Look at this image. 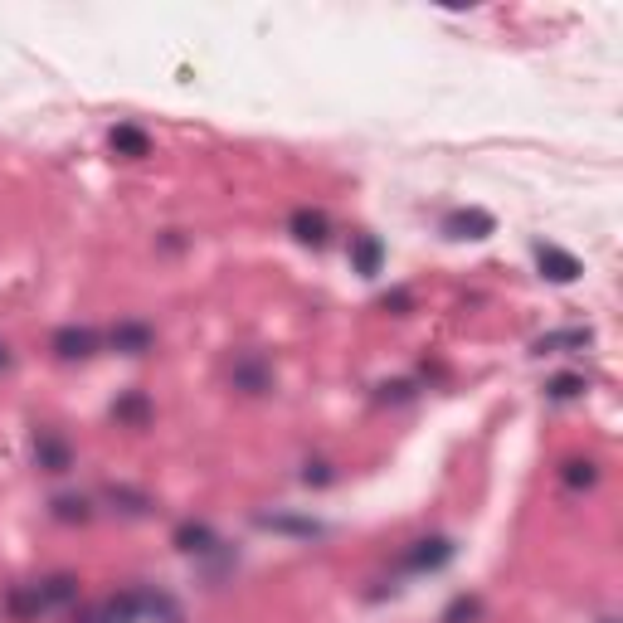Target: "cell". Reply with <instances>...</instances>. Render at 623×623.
<instances>
[{
	"instance_id": "cell-1",
	"label": "cell",
	"mask_w": 623,
	"mask_h": 623,
	"mask_svg": "<svg viewBox=\"0 0 623 623\" xmlns=\"http://www.w3.org/2000/svg\"><path fill=\"white\" fill-rule=\"evenodd\" d=\"M229 390H239V395H268L273 390V361L263 356V351H234V361H229Z\"/></svg>"
},
{
	"instance_id": "cell-2",
	"label": "cell",
	"mask_w": 623,
	"mask_h": 623,
	"mask_svg": "<svg viewBox=\"0 0 623 623\" xmlns=\"http://www.w3.org/2000/svg\"><path fill=\"white\" fill-rule=\"evenodd\" d=\"M108 346L117 356H147V351H156V327L142 317H122V322H112Z\"/></svg>"
},
{
	"instance_id": "cell-3",
	"label": "cell",
	"mask_w": 623,
	"mask_h": 623,
	"mask_svg": "<svg viewBox=\"0 0 623 623\" xmlns=\"http://www.w3.org/2000/svg\"><path fill=\"white\" fill-rule=\"evenodd\" d=\"M49 351H54L59 361H93V356L103 351V336L93 327H59L54 341H49Z\"/></svg>"
},
{
	"instance_id": "cell-4",
	"label": "cell",
	"mask_w": 623,
	"mask_h": 623,
	"mask_svg": "<svg viewBox=\"0 0 623 623\" xmlns=\"http://www.w3.org/2000/svg\"><path fill=\"white\" fill-rule=\"evenodd\" d=\"M35 468L39 473H69L74 468V443L64 439L59 429H39L35 434Z\"/></svg>"
},
{
	"instance_id": "cell-5",
	"label": "cell",
	"mask_w": 623,
	"mask_h": 623,
	"mask_svg": "<svg viewBox=\"0 0 623 623\" xmlns=\"http://www.w3.org/2000/svg\"><path fill=\"white\" fill-rule=\"evenodd\" d=\"M142 619V589H122V594H108L93 614H83L78 623H137Z\"/></svg>"
},
{
	"instance_id": "cell-6",
	"label": "cell",
	"mask_w": 623,
	"mask_h": 623,
	"mask_svg": "<svg viewBox=\"0 0 623 623\" xmlns=\"http://www.w3.org/2000/svg\"><path fill=\"white\" fill-rule=\"evenodd\" d=\"M112 419H117V429L142 434V429H151V419H156V404L147 400V390H127V395H117V404H112Z\"/></svg>"
},
{
	"instance_id": "cell-7",
	"label": "cell",
	"mask_w": 623,
	"mask_h": 623,
	"mask_svg": "<svg viewBox=\"0 0 623 623\" xmlns=\"http://www.w3.org/2000/svg\"><path fill=\"white\" fill-rule=\"evenodd\" d=\"M288 234H293L297 244H307V249H322L331 239V220L322 210H312V205H297L293 215H288Z\"/></svg>"
},
{
	"instance_id": "cell-8",
	"label": "cell",
	"mask_w": 623,
	"mask_h": 623,
	"mask_svg": "<svg viewBox=\"0 0 623 623\" xmlns=\"http://www.w3.org/2000/svg\"><path fill=\"white\" fill-rule=\"evenodd\" d=\"M453 560V541L448 536H419L414 546L404 550V565L409 570H443Z\"/></svg>"
},
{
	"instance_id": "cell-9",
	"label": "cell",
	"mask_w": 623,
	"mask_h": 623,
	"mask_svg": "<svg viewBox=\"0 0 623 623\" xmlns=\"http://www.w3.org/2000/svg\"><path fill=\"white\" fill-rule=\"evenodd\" d=\"M497 229V220L487 215V210H453L448 220H443V234L448 239H487Z\"/></svg>"
},
{
	"instance_id": "cell-10",
	"label": "cell",
	"mask_w": 623,
	"mask_h": 623,
	"mask_svg": "<svg viewBox=\"0 0 623 623\" xmlns=\"http://www.w3.org/2000/svg\"><path fill=\"white\" fill-rule=\"evenodd\" d=\"M5 614L15 623H35L39 614H49L44 599H39V585H10L5 589Z\"/></svg>"
},
{
	"instance_id": "cell-11",
	"label": "cell",
	"mask_w": 623,
	"mask_h": 623,
	"mask_svg": "<svg viewBox=\"0 0 623 623\" xmlns=\"http://www.w3.org/2000/svg\"><path fill=\"white\" fill-rule=\"evenodd\" d=\"M108 142H112V151H117L122 161H142V156H151V137L137 127V122H117Z\"/></svg>"
},
{
	"instance_id": "cell-12",
	"label": "cell",
	"mask_w": 623,
	"mask_h": 623,
	"mask_svg": "<svg viewBox=\"0 0 623 623\" xmlns=\"http://www.w3.org/2000/svg\"><path fill=\"white\" fill-rule=\"evenodd\" d=\"M536 258H541V273H546L550 283H575V278H580V258L555 249V244H541Z\"/></svg>"
},
{
	"instance_id": "cell-13",
	"label": "cell",
	"mask_w": 623,
	"mask_h": 623,
	"mask_svg": "<svg viewBox=\"0 0 623 623\" xmlns=\"http://www.w3.org/2000/svg\"><path fill=\"white\" fill-rule=\"evenodd\" d=\"M224 541L205 526V521H185V526H176V550H185V555H215Z\"/></svg>"
},
{
	"instance_id": "cell-14",
	"label": "cell",
	"mask_w": 623,
	"mask_h": 623,
	"mask_svg": "<svg viewBox=\"0 0 623 623\" xmlns=\"http://www.w3.org/2000/svg\"><path fill=\"white\" fill-rule=\"evenodd\" d=\"M78 575L69 570H59V575H49V580H39V599H44V609H69L78 604Z\"/></svg>"
},
{
	"instance_id": "cell-15",
	"label": "cell",
	"mask_w": 623,
	"mask_h": 623,
	"mask_svg": "<svg viewBox=\"0 0 623 623\" xmlns=\"http://www.w3.org/2000/svg\"><path fill=\"white\" fill-rule=\"evenodd\" d=\"M351 263H356V273L375 278L380 263H385V244H380L375 234H356V239H351Z\"/></svg>"
},
{
	"instance_id": "cell-16",
	"label": "cell",
	"mask_w": 623,
	"mask_h": 623,
	"mask_svg": "<svg viewBox=\"0 0 623 623\" xmlns=\"http://www.w3.org/2000/svg\"><path fill=\"white\" fill-rule=\"evenodd\" d=\"M560 482H565L570 492H585V487L599 482V463H594V458H565V463H560Z\"/></svg>"
},
{
	"instance_id": "cell-17",
	"label": "cell",
	"mask_w": 623,
	"mask_h": 623,
	"mask_svg": "<svg viewBox=\"0 0 623 623\" xmlns=\"http://www.w3.org/2000/svg\"><path fill=\"white\" fill-rule=\"evenodd\" d=\"M108 502H112V512H122V516H147L151 512V497L147 492H132V487H108Z\"/></svg>"
},
{
	"instance_id": "cell-18",
	"label": "cell",
	"mask_w": 623,
	"mask_h": 623,
	"mask_svg": "<svg viewBox=\"0 0 623 623\" xmlns=\"http://www.w3.org/2000/svg\"><path fill=\"white\" fill-rule=\"evenodd\" d=\"M594 336H589L585 327H570V331H550V336H541L536 341V356H546V351H560V346H589Z\"/></svg>"
},
{
	"instance_id": "cell-19",
	"label": "cell",
	"mask_w": 623,
	"mask_h": 623,
	"mask_svg": "<svg viewBox=\"0 0 623 623\" xmlns=\"http://www.w3.org/2000/svg\"><path fill=\"white\" fill-rule=\"evenodd\" d=\"M54 516L83 526V521H93V502H88V497H54Z\"/></svg>"
},
{
	"instance_id": "cell-20",
	"label": "cell",
	"mask_w": 623,
	"mask_h": 623,
	"mask_svg": "<svg viewBox=\"0 0 623 623\" xmlns=\"http://www.w3.org/2000/svg\"><path fill=\"white\" fill-rule=\"evenodd\" d=\"M477 614H482V599H477V594H458V599L448 604V614H443V623H473Z\"/></svg>"
},
{
	"instance_id": "cell-21",
	"label": "cell",
	"mask_w": 623,
	"mask_h": 623,
	"mask_svg": "<svg viewBox=\"0 0 623 623\" xmlns=\"http://www.w3.org/2000/svg\"><path fill=\"white\" fill-rule=\"evenodd\" d=\"M580 390H585V375H555V380L546 385L550 400H575Z\"/></svg>"
},
{
	"instance_id": "cell-22",
	"label": "cell",
	"mask_w": 623,
	"mask_h": 623,
	"mask_svg": "<svg viewBox=\"0 0 623 623\" xmlns=\"http://www.w3.org/2000/svg\"><path fill=\"white\" fill-rule=\"evenodd\" d=\"M380 307H385V312H395V317H409V307H414V297L404 293H390V297H380Z\"/></svg>"
},
{
	"instance_id": "cell-23",
	"label": "cell",
	"mask_w": 623,
	"mask_h": 623,
	"mask_svg": "<svg viewBox=\"0 0 623 623\" xmlns=\"http://www.w3.org/2000/svg\"><path fill=\"white\" fill-rule=\"evenodd\" d=\"M302 482H331L327 463H307V473H302Z\"/></svg>"
},
{
	"instance_id": "cell-24",
	"label": "cell",
	"mask_w": 623,
	"mask_h": 623,
	"mask_svg": "<svg viewBox=\"0 0 623 623\" xmlns=\"http://www.w3.org/2000/svg\"><path fill=\"white\" fill-rule=\"evenodd\" d=\"M15 366V356H10V346H5V341H0V375H5V370Z\"/></svg>"
}]
</instances>
